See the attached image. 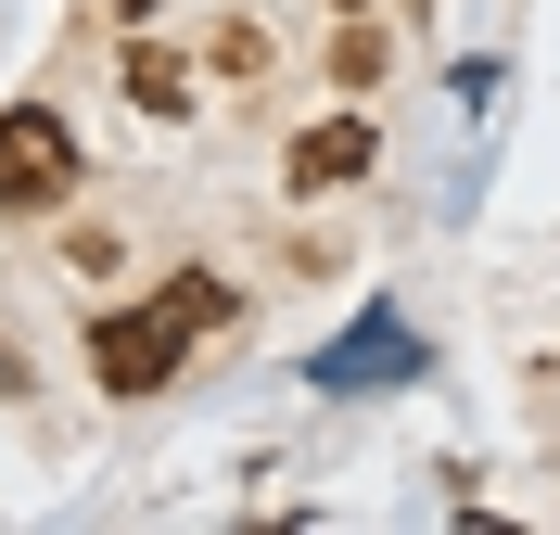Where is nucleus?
Masks as SVG:
<instances>
[{"label": "nucleus", "mask_w": 560, "mask_h": 535, "mask_svg": "<svg viewBox=\"0 0 560 535\" xmlns=\"http://www.w3.org/2000/svg\"><path fill=\"white\" fill-rule=\"evenodd\" d=\"M191 306L178 293H153V306H115L103 332H90V370H103V395H153V383H178V357H191Z\"/></svg>", "instance_id": "obj_1"}, {"label": "nucleus", "mask_w": 560, "mask_h": 535, "mask_svg": "<svg viewBox=\"0 0 560 535\" xmlns=\"http://www.w3.org/2000/svg\"><path fill=\"white\" fill-rule=\"evenodd\" d=\"M370 115H331V128H306V141H293V191H357V178H370Z\"/></svg>", "instance_id": "obj_3"}, {"label": "nucleus", "mask_w": 560, "mask_h": 535, "mask_svg": "<svg viewBox=\"0 0 560 535\" xmlns=\"http://www.w3.org/2000/svg\"><path fill=\"white\" fill-rule=\"evenodd\" d=\"M217 77H268V26H255V13L217 26Z\"/></svg>", "instance_id": "obj_6"}, {"label": "nucleus", "mask_w": 560, "mask_h": 535, "mask_svg": "<svg viewBox=\"0 0 560 535\" xmlns=\"http://www.w3.org/2000/svg\"><path fill=\"white\" fill-rule=\"evenodd\" d=\"M115 13H153V0H115Z\"/></svg>", "instance_id": "obj_7"}, {"label": "nucleus", "mask_w": 560, "mask_h": 535, "mask_svg": "<svg viewBox=\"0 0 560 535\" xmlns=\"http://www.w3.org/2000/svg\"><path fill=\"white\" fill-rule=\"evenodd\" d=\"M370 77H383V38H370V26H345V38H331V90H345V103H357Z\"/></svg>", "instance_id": "obj_5"}, {"label": "nucleus", "mask_w": 560, "mask_h": 535, "mask_svg": "<svg viewBox=\"0 0 560 535\" xmlns=\"http://www.w3.org/2000/svg\"><path fill=\"white\" fill-rule=\"evenodd\" d=\"M115 77H128V103H140V115H178V103H191V77H178V51H153V38H140V51H128Z\"/></svg>", "instance_id": "obj_4"}, {"label": "nucleus", "mask_w": 560, "mask_h": 535, "mask_svg": "<svg viewBox=\"0 0 560 535\" xmlns=\"http://www.w3.org/2000/svg\"><path fill=\"white\" fill-rule=\"evenodd\" d=\"M77 191V128L51 103H13L0 115V217H51Z\"/></svg>", "instance_id": "obj_2"}, {"label": "nucleus", "mask_w": 560, "mask_h": 535, "mask_svg": "<svg viewBox=\"0 0 560 535\" xmlns=\"http://www.w3.org/2000/svg\"><path fill=\"white\" fill-rule=\"evenodd\" d=\"M345 13H357V0H345Z\"/></svg>", "instance_id": "obj_8"}]
</instances>
